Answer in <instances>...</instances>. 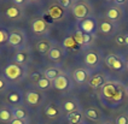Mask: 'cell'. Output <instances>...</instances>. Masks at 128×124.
<instances>
[{
  "label": "cell",
  "instance_id": "cell-1",
  "mask_svg": "<svg viewBox=\"0 0 128 124\" xmlns=\"http://www.w3.org/2000/svg\"><path fill=\"white\" fill-rule=\"evenodd\" d=\"M71 12L72 16L78 19V21H84L90 13V6L87 5V2L84 0H78L75 1L71 6Z\"/></svg>",
  "mask_w": 128,
  "mask_h": 124
},
{
  "label": "cell",
  "instance_id": "cell-2",
  "mask_svg": "<svg viewBox=\"0 0 128 124\" xmlns=\"http://www.w3.org/2000/svg\"><path fill=\"white\" fill-rule=\"evenodd\" d=\"M103 95L115 101H120L122 99V89L117 88L114 83H106L103 87Z\"/></svg>",
  "mask_w": 128,
  "mask_h": 124
},
{
  "label": "cell",
  "instance_id": "cell-3",
  "mask_svg": "<svg viewBox=\"0 0 128 124\" xmlns=\"http://www.w3.org/2000/svg\"><path fill=\"white\" fill-rule=\"evenodd\" d=\"M4 73H5V76H6L8 80L14 81V80H18L22 76L23 70H22V67L18 65V64L14 63V64H10V65H7L6 67H5Z\"/></svg>",
  "mask_w": 128,
  "mask_h": 124
},
{
  "label": "cell",
  "instance_id": "cell-4",
  "mask_svg": "<svg viewBox=\"0 0 128 124\" xmlns=\"http://www.w3.org/2000/svg\"><path fill=\"white\" fill-rule=\"evenodd\" d=\"M48 29V24L45 18H36L32 23V30L36 35H42Z\"/></svg>",
  "mask_w": 128,
  "mask_h": 124
},
{
  "label": "cell",
  "instance_id": "cell-5",
  "mask_svg": "<svg viewBox=\"0 0 128 124\" xmlns=\"http://www.w3.org/2000/svg\"><path fill=\"white\" fill-rule=\"evenodd\" d=\"M8 44L11 45L14 48H21L22 46L24 45V34L20 31V30H16L12 31L10 35H8Z\"/></svg>",
  "mask_w": 128,
  "mask_h": 124
},
{
  "label": "cell",
  "instance_id": "cell-6",
  "mask_svg": "<svg viewBox=\"0 0 128 124\" xmlns=\"http://www.w3.org/2000/svg\"><path fill=\"white\" fill-rule=\"evenodd\" d=\"M47 12H48V16H50L51 19L58 21L64 16V7H62L59 4H53L48 7Z\"/></svg>",
  "mask_w": 128,
  "mask_h": 124
},
{
  "label": "cell",
  "instance_id": "cell-7",
  "mask_svg": "<svg viewBox=\"0 0 128 124\" xmlns=\"http://www.w3.org/2000/svg\"><path fill=\"white\" fill-rule=\"evenodd\" d=\"M80 29L85 34H92L96 30V22L92 18H86V19L80 22Z\"/></svg>",
  "mask_w": 128,
  "mask_h": 124
},
{
  "label": "cell",
  "instance_id": "cell-8",
  "mask_svg": "<svg viewBox=\"0 0 128 124\" xmlns=\"http://www.w3.org/2000/svg\"><path fill=\"white\" fill-rule=\"evenodd\" d=\"M105 63H106V65L109 67H111L114 70H121L123 67V63H122L121 59L117 58L116 56H112V54L108 56L106 59H105Z\"/></svg>",
  "mask_w": 128,
  "mask_h": 124
},
{
  "label": "cell",
  "instance_id": "cell-9",
  "mask_svg": "<svg viewBox=\"0 0 128 124\" xmlns=\"http://www.w3.org/2000/svg\"><path fill=\"white\" fill-rule=\"evenodd\" d=\"M53 86H54V88L58 89V90H64L65 88H68V86H69V81L66 78V76L59 75L57 78L53 81Z\"/></svg>",
  "mask_w": 128,
  "mask_h": 124
},
{
  "label": "cell",
  "instance_id": "cell-10",
  "mask_svg": "<svg viewBox=\"0 0 128 124\" xmlns=\"http://www.w3.org/2000/svg\"><path fill=\"white\" fill-rule=\"evenodd\" d=\"M47 56H48L50 60H52V62H59L62 59V57L64 56V51L60 47H52Z\"/></svg>",
  "mask_w": 128,
  "mask_h": 124
},
{
  "label": "cell",
  "instance_id": "cell-11",
  "mask_svg": "<svg viewBox=\"0 0 128 124\" xmlns=\"http://www.w3.org/2000/svg\"><path fill=\"white\" fill-rule=\"evenodd\" d=\"M5 15L10 19H18L21 17V10L17 6H8L5 11Z\"/></svg>",
  "mask_w": 128,
  "mask_h": 124
},
{
  "label": "cell",
  "instance_id": "cell-12",
  "mask_svg": "<svg viewBox=\"0 0 128 124\" xmlns=\"http://www.w3.org/2000/svg\"><path fill=\"white\" fill-rule=\"evenodd\" d=\"M28 53L26 51H20L17 52L16 54L14 56V60L16 64H18V65H23V64H26L27 62H28Z\"/></svg>",
  "mask_w": 128,
  "mask_h": 124
},
{
  "label": "cell",
  "instance_id": "cell-13",
  "mask_svg": "<svg viewBox=\"0 0 128 124\" xmlns=\"http://www.w3.org/2000/svg\"><path fill=\"white\" fill-rule=\"evenodd\" d=\"M88 78V73L84 69H76L74 71V80L78 82V83H84Z\"/></svg>",
  "mask_w": 128,
  "mask_h": 124
},
{
  "label": "cell",
  "instance_id": "cell-14",
  "mask_svg": "<svg viewBox=\"0 0 128 124\" xmlns=\"http://www.w3.org/2000/svg\"><path fill=\"white\" fill-rule=\"evenodd\" d=\"M51 44L47 40H40L38 44H36V51L40 52V53H47L51 51Z\"/></svg>",
  "mask_w": 128,
  "mask_h": 124
},
{
  "label": "cell",
  "instance_id": "cell-15",
  "mask_svg": "<svg viewBox=\"0 0 128 124\" xmlns=\"http://www.w3.org/2000/svg\"><path fill=\"white\" fill-rule=\"evenodd\" d=\"M98 60H99V57H98V54L96 53V52H87L85 56V63L87 65H96L97 63H98Z\"/></svg>",
  "mask_w": 128,
  "mask_h": 124
},
{
  "label": "cell",
  "instance_id": "cell-16",
  "mask_svg": "<svg viewBox=\"0 0 128 124\" xmlns=\"http://www.w3.org/2000/svg\"><path fill=\"white\" fill-rule=\"evenodd\" d=\"M88 83H90V86L92 88H98L104 84V77L102 75H96L88 81Z\"/></svg>",
  "mask_w": 128,
  "mask_h": 124
},
{
  "label": "cell",
  "instance_id": "cell-17",
  "mask_svg": "<svg viewBox=\"0 0 128 124\" xmlns=\"http://www.w3.org/2000/svg\"><path fill=\"white\" fill-rule=\"evenodd\" d=\"M106 17H108V19H110V21H117L121 17V11L116 7L109 8L106 12Z\"/></svg>",
  "mask_w": 128,
  "mask_h": 124
},
{
  "label": "cell",
  "instance_id": "cell-18",
  "mask_svg": "<svg viewBox=\"0 0 128 124\" xmlns=\"http://www.w3.org/2000/svg\"><path fill=\"white\" fill-rule=\"evenodd\" d=\"M59 76V70L56 67H50L45 71V77L48 78L50 81H54Z\"/></svg>",
  "mask_w": 128,
  "mask_h": 124
},
{
  "label": "cell",
  "instance_id": "cell-19",
  "mask_svg": "<svg viewBox=\"0 0 128 124\" xmlns=\"http://www.w3.org/2000/svg\"><path fill=\"white\" fill-rule=\"evenodd\" d=\"M26 99H27L28 104L36 105L39 102V100H40V95L38 94V93H35V92H29L28 94H27V96H26Z\"/></svg>",
  "mask_w": 128,
  "mask_h": 124
},
{
  "label": "cell",
  "instance_id": "cell-20",
  "mask_svg": "<svg viewBox=\"0 0 128 124\" xmlns=\"http://www.w3.org/2000/svg\"><path fill=\"white\" fill-rule=\"evenodd\" d=\"M64 47L65 48H70V50H78V45L76 44V41L74 40V37L70 36V37H66L64 40Z\"/></svg>",
  "mask_w": 128,
  "mask_h": 124
},
{
  "label": "cell",
  "instance_id": "cell-21",
  "mask_svg": "<svg viewBox=\"0 0 128 124\" xmlns=\"http://www.w3.org/2000/svg\"><path fill=\"white\" fill-rule=\"evenodd\" d=\"M85 115H86V117H87L88 119H91V121H98V119H99V113L97 112V110H94V109L86 110Z\"/></svg>",
  "mask_w": 128,
  "mask_h": 124
},
{
  "label": "cell",
  "instance_id": "cell-22",
  "mask_svg": "<svg viewBox=\"0 0 128 124\" xmlns=\"http://www.w3.org/2000/svg\"><path fill=\"white\" fill-rule=\"evenodd\" d=\"M84 31L82 30H76L75 33H74V35H72V37H74V40L76 41V44L78 45V46H81V45H84Z\"/></svg>",
  "mask_w": 128,
  "mask_h": 124
},
{
  "label": "cell",
  "instance_id": "cell-23",
  "mask_svg": "<svg viewBox=\"0 0 128 124\" xmlns=\"http://www.w3.org/2000/svg\"><path fill=\"white\" fill-rule=\"evenodd\" d=\"M50 80L48 78H46V77H42V78H40V80L36 82V86L39 89H47V88L50 87Z\"/></svg>",
  "mask_w": 128,
  "mask_h": 124
},
{
  "label": "cell",
  "instance_id": "cell-24",
  "mask_svg": "<svg viewBox=\"0 0 128 124\" xmlns=\"http://www.w3.org/2000/svg\"><path fill=\"white\" fill-rule=\"evenodd\" d=\"M69 122L71 124H78L81 122V115L78 113V112H72V113H69V117H68Z\"/></svg>",
  "mask_w": 128,
  "mask_h": 124
},
{
  "label": "cell",
  "instance_id": "cell-25",
  "mask_svg": "<svg viewBox=\"0 0 128 124\" xmlns=\"http://www.w3.org/2000/svg\"><path fill=\"white\" fill-rule=\"evenodd\" d=\"M112 30V24L110 22H103L100 24V31L102 33H104V34H108V33H110Z\"/></svg>",
  "mask_w": 128,
  "mask_h": 124
},
{
  "label": "cell",
  "instance_id": "cell-26",
  "mask_svg": "<svg viewBox=\"0 0 128 124\" xmlns=\"http://www.w3.org/2000/svg\"><path fill=\"white\" fill-rule=\"evenodd\" d=\"M0 119H1L2 122L10 121V119H11V113H10V111L6 109L0 110Z\"/></svg>",
  "mask_w": 128,
  "mask_h": 124
},
{
  "label": "cell",
  "instance_id": "cell-27",
  "mask_svg": "<svg viewBox=\"0 0 128 124\" xmlns=\"http://www.w3.org/2000/svg\"><path fill=\"white\" fill-rule=\"evenodd\" d=\"M64 110H65L66 112H69V113L75 112V110H76V105H75V102H74V101L64 102Z\"/></svg>",
  "mask_w": 128,
  "mask_h": 124
},
{
  "label": "cell",
  "instance_id": "cell-28",
  "mask_svg": "<svg viewBox=\"0 0 128 124\" xmlns=\"http://www.w3.org/2000/svg\"><path fill=\"white\" fill-rule=\"evenodd\" d=\"M45 113H46V116L47 117H56L57 116V113H58V111L54 106L51 105V106H48V107L46 109V112H45Z\"/></svg>",
  "mask_w": 128,
  "mask_h": 124
},
{
  "label": "cell",
  "instance_id": "cell-29",
  "mask_svg": "<svg viewBox=\"0 0 128 124\" xmlns=\"http://www.w3.org/2000/svg\"><path fill=\"white\" fill-rule=\"evenodd\" d=\"M14 117L17 119H23L26 117V112L21 109H14Z\"/></svg>",
  "mask_w": 128,
  "mask_h": 124
},
{
  "label": "cell",
  "instance_id": "cell-30",
  "mask_svg": "<svg viewBox=\"0 0 128 124\" xmlns=\"http://www.w3.org/2000/svg\"><path fill=\"white\" fill-rule=\"evenodd\" d=\"M8 35H10V34H7V31L0 29V45L5 44V42H8Z\"/></svg>",
  "mask_w": 128,
  "mask_h": 124
},
{
  "label": "cell",
  "instance_id": "cell-31",
  "mask_svg": "<svg viewBox=\"0 0 128 124\" xmlns=\"http://www.w3.org/2000/svg\"><path fill=\"white\" fill-rule=\"evenodd\" d=\"M8 100L11 102H14V104H17V102L21 100V98H20V94L18 93H16V92H12V93H10L8 95Z\"/></svg>",
  "mask_w": 128,
  "mask_h": 124
},
{
  "label": "cell",
  "instance_id": "cell-32",
  "mask_svg": "<svg viewBox=\"0 0 128 124\" xmlns=\"http://www.w3.org/2000/svg\"><path fill=\"white\" fill-rule=\"evenodd\" d=\"M72 0H58V4L62 6V7L66 8V7H70V6H72Z\"/></svg>",
  "mask_w": 128,
  "mask_h": 124
},
{
  "label": "cell",
  "instance_id": "cell-33",
  "mask_svg": "<svg viewBox=\"0 0 128 124\" xmlns=\"http://www.w3.org/2000/svg\"><path fill=\"white\" fill-rule=\"evenodd\" d=\"M116 124H128V117L124 116V115L118 116L116 119Z\"/></svg>",
  "mask_w": 128,
  "mask_h": 124
},
{
  "label": "cell",
  "instance_id": "cell-34",
  "mask_svg": "<svg viewBox=\"0 0 128 124\" xmlns=\"http://www.w3.org/2000/svg\"><path fill=\"white\" fill-rule=\"evenodd\" d=\"M92 41V34H84V45L91 44Z\"/></svg>",
  "mask_w": 128,
  "mask_h": 124
},
{
  "label": "cell",
  "instance_id": "cell-35",
  "mask_svg": "<svg viewBox=\"0 0 128 124\" xmlns=\"http://www.w3.org/2000/svg\"><path fill=\"white\" fill-rule=\"evenodd\" d=\"M40 78H42V77H41L40 72H38V71H36V72H34L33 75H32V76H30V80H32V81H35V82H38V81L40 80Z\"/></svg>",
  "mask_w": 128,
  "mask_h": 124
},
{
  "label": "cell",
  "instance_id": "cell-36",
  "mask_svg": "<svg viewBox=\"0 0 128 124\" xmlns=\"http://www.w3.org/2000/svg\"><path fill=\"white\" fill-rule=\"evenodd\" d=\"M115 40H116V44L117 45H124V36L123 35H117Z\"/></svg>",
  "mask_w": 128,
  "mask_h": 124
},
{
  "label": "cell",
  "instance_id": "cell-37",
  "mask_svg": "<svg viewBox=\"0 0 128 124\" xmlns=\"http://www.w3.org/2000/svg\"><path fill=\"white\" fill-rule=\"evenodd\" d=\"M11 124H24V122H23V119H17V118H14V121L11 122Z\"/></svg>",
  "mask_w": 128,
  "mask_h": 124
},
{
  "label": "cell",
  "instance_id": "cell-38",
  "mask_svg": "<svg viewBox=\"0 0 128 124\" xmlns=\"http://www.w3.org/2000/svg\"><path fill=\"white\" fill-rule=\"evenodd\" d=\"M26 1H27V0H14V2L16 4V5H18V6H22Z\"/></svg>",
  "mask_w": 128,
  "mask_h": 124
},
{
  "label": "cell",
  "instance_id": "cell-39",
  "mask_svg": "<svg viewBox=\"0 0 128 124\" xmlns=\"http://www.w3.org/2000/svg\"><path fill=\"white\" fill-rule=\"evenodd\" d=\"M4 87H5V81L2 80V78H0V90H1Z\"/></svg>",
  "mask_w": 128,
  "mask_h": 124
},
{
  "label": "cell",
  "instance_id": "cell-40",
  "mask_svg": "<svg viewBox=\"0 0 128 124\" xmlns=\"http://www.w3.org/2000/svg\"><path fill=\"white\" fill-rule=\"evenodd\" d=\"M114 1L116 2V4H123V2H124L126 0H114Z\"/></svg>",
  "mask_w": 128,
  "mask_h": 124
},
{
  "label": "cell",
  "instance_id": "cell-41",
  "mask_svg": "<svg viewBox=\"0 0 128 124\" xmlns=\"http://www.w3.org/2000/svg\"><path fill=\"white\" fill-rule=\"evenodd\" d=\"M124 45H128V35H124Z\"/></svg>",
  "mask_w": 128,
  "mask_h": 124
},
{
  "label": "cell",
  "instance_id": "cell-42",
  "mask_svg": "<svg viewBox=\"0 0 128 124\" xmlns=\"http://www.w3.org/2000/svg\"><path fill=\"white\" fill-rule=\"evenodd\" d=\"M126 92H127V95H128V87H127V89H126Z\"/></svg>",
  "mask_w": 128,
  "mask_h": 124
},
{
  "label": "cell",
  "instance_id": "cell-43",
  "mask_svg": "<svg viewBox=\"0 0 128 124\" xmlns=\"http://www.w3.org/2000/svg\"><path fill=\"white\" fill-rule=\"evenodd\" d=\"M29 1H36V0H29Z\"/></svg>",
  "mask_w": 128,
  "mask_h": 124
},
{
  "label": "cell",
  "instance_id": "cell-44",
  "mask_svg": "<svg viewBox=\"0 0 128 124\" xmlns=\"http://www.w3.org/2000/svg\"><path fill=\"white\" fill-rule=\"evenodd\" d=\"M127 70H128V63H127Z\"/></svg>",
  "mask_w": 128,
  "mask_h": 124
},
{
  "label": "cell",
  "instance_id": "cell-45",
  "mask_svg": "<svg viewBox=\"0 0 128 124\" xmlns=\"http://www.w3.org/2000/svg\"><path fill=\"white\" fill-rule=\"evenodd\" d=\"M78 124H80V123H78Z\"/></svg>",
  "mask_w": 128,
  "mask_h": 124
}]
</instances>
